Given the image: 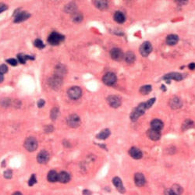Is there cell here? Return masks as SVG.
<instances>
[{
  "mask_svg": "<svg viewBox=\"0 0 195 195\" xmlns=\"http://www.w3.org/2000/svg\"><path fill=\"white\" fill-rule=\"evenodd\" d=\"M77 10V6H76L75 4H69V5H67L66 7H65V11L67 13H74Z\"/></svg>",
  "mask_w": 195,
  "mask_h": 195,
  "instance_id": "32",
  "label": "cell"
},
{
  "mask_svg": "<svg viewBox=\"0 0 195 195\" xmlns=\"http://www.w3.org/2000/svg\"><path fill=\"white\" fill-rule=\"evenodd\" d=\"M163 79L164 80H175L176 81H181L183 79V76L179 73H167L166 75H165L163 77Z\"/></svg>",
  "mask_w": 195,
  "mask_h": 195,
  "instance_id": "14",
  "label": "cell"
},
{
  "mask_svg": "<svg viewBox=\"0 0 195 195\" xmlns=\"http://www.w3.org/2000/svg\"><path fill=\"white\" fill-rule=\"evenodd\" d=\"M63 40H64V36L63 35H62V34L57 33V32H52L48 37V42L52 45H58Z\"/></svg>",
  "mask_w": 195,
  "mask_h": 195,
  "instance_id": "2",
  "label": "cell"
},
{
  "mask_svg": "<svg viewBox=\"0 0 195 195\" xmlns=\"http://www.w3.org/2000/svg\"><path fill=\"white\" fill-rule=\"evenodd\" d=\"M134 182L137 187H142L146 183V180L142 173H136L134 176Z\"/></svg>",
  "mask_w": 195,
  "mask_h": 195,
  "instance_id": "12",
  "label": "cell"
},
{
  "mask_svg": "<svg viewBox=\"0 0 195 195\" xmlns=\"http://www.w3.org/2000/svg\"><path fill=\"white\" fill-rule=\"evenodd\" d=\"M95 6L98 9H99L101 10H103L106 9L108 8V2L105 1V0H100V1H95L94 2Z\"/></svg>",
  "mask_w": 195,
  "mask_h": 195,
  "instance_id": "23",
  "label": "cell"
},
{
  "mask_svg": "<svg viewBox=\"0 0 195 195\" xmlns=\"http://www.w3.org/2000/svg\"><path fill=\"white\" fill-rule=\"evenodd\" d=\"M7 71H8V67H6V65H1L0 66V73L1 74L6 73Z\"/></svg>",
  "mask_w": 195,
  "mask_h": 195,
  "instance_id": "39",
  "label": "cell"
},
{
  "mask_svg": "<svg viewBox=\"0 0 195 195\" xmlns=\"http://www.w3.org/2000/svg\"><path fill=\"white\" fill-rule=\"evenodd\" d=\"M114 20L119 24H123L125 22L126 17L124 13L121 11H116L114 14Z\"/></svg>",
  "mask_w": 195,
  "mask_h": 195,
  "instance_id": "22",
  "label": "cell"
},
{
  "mask_svg": "<svg viewBox=\"0 0 195 195\" xmlns=\"http://www.w3.org/2000/svg\"><path fill=\"white\" fill-rule=\"evenodd\" d=\"M124 58H125V61L127 63H133L134 61H135V55H134V52H127L124 55Z\"/></svg>",
  "mask_w": 195,
  "mask_h": 195,
  "instance_id": "25",
  "label": "cell"
},
{
  "mask_svg": "<svg viewBox=\"0 0 195 195\" xmlns=\"http://www.w3.org/2000/svg\"><path fill=\"white\" fill-rule=\"evenodd\" d=\"M193 126H194V122H193V121H191V120H186V121H185L184 123H183V126H182V129H183L184 130H187V129H189V128H190V127H192Z\"/></svg>",
  "mask_w": 195,
  "mask_h": 195,
  "instance_id": "33",
  "label": "cell"
},
{
  "mask_svg": "<svg viewBox=\"0 0 195 195\" xmlns=\"http://www.w3.org/2000/svg\"><path fill=\"white\" fill-rule=\"evenodd\" d=\"M72 20L73 22L75 23H80L83 20V15L79 12H75L74 13H73Z\"/></svg>",
  "mask_w": 195,
  "mask_h": 195,
  "instance_id": "29",
  "label": "cell"
},
{
  "mask_svg": "<svg viewBox=\"0 0 195 195\" xmlns=\"http://www.w3.org/2000/svg\"><path fill=\"white\" fill-rule=\"evenodd\" d=\"M151 85H145V86H142L140 89V92L142 94V95H148L151 91Z\"/></svg>",
  "mask_w": 195,
  "mask_h": 195,
  "instance_id": "31",
  "label": "cell"
},
{
  "mask_svg": "<svg viewBox=\"0 0 195 195\" xmlns=\"http://www.w3.org/2000/svg\"><path fill=\"white\" fill-rule=\"evenodd\" d=\"M188 67H189L190 70H195V63H190V64L188 66Z\"/></svg>",
  "mask_w": 195,
  "mask_h": 195,
  "instance_id": "45",
  "label": "cell"
},
{
  "mask_svg": "<svg viewBox=\"0 0 195 195\" xmlns=\"http://www.w3.org/2000/svg\"><path fill=\"white\" fill-rule=\"evenodd\" d=\"M147 134H148V137L151 140H152V141H158L161 137V133H160V131L155 130L151 128L150 130H148V132H147Z\"/></svg>",
  "mask_w": 195,
  "mask_h": 195,
  "instance_id": "13",
  "label": "cell"
},
{
  "mask_svg": "<svg viewBox=\"0 0 195 195\" xmlns=\"http://www.w3.org/2000/svg\"><path fill=\"white\" fill-rule=\"evenodd\" d=\"M146 106H145V102H142L140 105H138L137 107H136L135 109L132 111L130 114V120L133 121V122H135L138 118H139L141 116L145 114V111H146Z\"/></svg>",
  "mask_w": 195,
  "mask_h": 195,
  "instance_id": "1",
  "label": "cell"
},
{
  "mask_svg": "<svg viewBox=\"0 0 195 195\" xmlns=\"http://www.w3.org/2000/svg\"><path fill=\"white\" fill-rule=\"evenodd\" d=\"M169 106L173 109H179V108H180L182 106V102L179 98L174 97L172 99H170Z\"/></svg>",
  "mask_w": 195,
  "mask_h": 195,
  "instance_id": "19",
  "label": "cell"
},
{
  "mask_svg": "<svg viewBox=\"0 0 195 195\" xmlns=\"http://www.w3.org/2000/svg\"><path fill=\"white\" fill-rule=\"evenodd\" d=\"M151 51H152V45L149 42H144L142 45H141L140 53L144 57H147L151 52Z\"/></svg>",
  "mask_w": 195,
  "mask_h": 195,
  "instance_id": "7",
  "label": "cell"
},
{
  "mask_svg": "<svg viewBox=\"0 0 195 195\" xmlns=\"http://www.w3.org/2000/svg\"><path fill=\"white\" fill-rule=\"evenodd\" d=\"M110 135V130L109 129H105L103 130H102L99 134L97 135L98 139L100 140H105L108 138Z\"/></svg>",
  "mask_w": 195,
  "mask_h": 195,
  "instance_id": "26",
  "label": "cell"
},
{
  "mask_svg": "<svg viewBox=\"0 0 195 195\" xmlns=\"http://www.w3.org/2000/svg\"><path fill=\"white\" fill-rule=\"evenodd\" d=\"M30 17H31V15L28 13H27V12H20V13H18L17 16H16L15 20H14V22H22V21H24L27 19H28Z\"/></svg>",
  "mask_w": 195,
  "mask_h": 195,
  "instance_id": "17",
  "label": "cell"
},
{
  "mask_svg": "<svg viewBox=\"0 0 195 195\" xmlns=\"http://www.w3.org/2000/svg\"><path fill=\"white\" fill-rule=\"evenodd\" d=\"M24 147L28 151H34L38 148V141L34 137L30 136L26 139L24 142Z\"/></svg>",
  "mask_w": 195,
  "mask_h": 195,
  "instance_id": "3",
  "label": "cell"
},
{
  "mask_svg": "<svg viewBox=\"0 0 195 195\" xmlns=\"http://www.w3.org/2000/svg\"><path fill=\"white\" fill-rule=\"evenodd\" d=\"M44 105H45V101L43 100V99H40V100L38 102V106L39 108H42V107H43Z\"/></svg>",
  "mask_w": 195,
  "mask_h": 195,
  "instance_id": "43",
  "label": "cell"
},
{
  "mask_svg": "<svg viewBox=\"0 0 195 195\" xmlns=\"http://www.w3.org/2000/svg\"><path fill=\"white\" fill-rule=\"evenodd\" d=\"M102 81H103L104 84H106V85L112 86L116 84L117 81L116 76L115 75V73H107L106 74L104 75Z\"/></svg>",
  "mask_w": 195,
  "mask_h": 195,
  "instance_id": "6",
  "label": "cell"
},
{
  "mask_svg": "<svg viewBox=\"0 0 195 195\" xmlns=\"http://www.w3.org/2000/svg\"><path fill=\"white\" fill-rule=\"evenodd\" d=\"M112 183L114 184V186L116 187V189L118 190V191L120 193H125V188L123 187V184L122 183V180H120L119 177H114L112 179Z\"/></svg>",
  "mask_w": 195,
  "mask_h": 195,
  "instance_id": "15",
  "label": "cell"
},
{
  "mask_svg": "<svg viewBox=\"0 0 195 195\" xmlns=\"http://www.w3.org/2000/svg\"><path fill=\"white\" fill-rule=\"evenodd\" d=\"M171 190L175 193L176 195H180L183 193V188L179 184H174L173 187H171Z\"/></svg>",
  "mask_w": 195,
  "mask_h": 195,
  "instance_id": "30",
  "label": "cell"
},
{
  "mask_svg": "<svg viewBox=\"0 0 195 195\" xmlns=\"http://www.w3.org/2000/svg\"><path fill=\"white\" fill-rule=\"evenodd\" d=\"M67 123L69 126L72 128H76L81 124V119L77 115L72 114L68 116L67 120Z\"/></svg>",
  "mask_w": 195,
  "mask_h": 195,
  "instance_id": "4",
  "label": "cell"
},
{
  "mask_svg": "<svg viewBox=\"0 0 195 195\" xmlns=\"http://www.w3.org/2000/svg\"><path fill=\"white\" fill-rule=\"evenodd\" d=\"M129 153H130V155L134 159H140L142 158L143 154L141 152V151L138 149L137 148H131L130 150L129 151Z\"/></svg>",
  "mask_w": 195,
  "mask_h": 195,
  "instance_id": "16",
  "label": "cell"
},
{
  "mask_svg": "<svg viewBox=\"0 0 195 195\" xmlns=\"http://www.w3.org/2000/svg\"><path fill=\"white\" fill-rule=\"evenodd\" d=\"M17 58H18V61L20 63H25L26 61L28 59H34V57L31 56H28V55H24V54H19L17 55Z\"/></svg>",
  "mask_w": 195,
  "mask_h": 195,
  "instance_id": "27",
  "label": "cell"
},
{
  "mask_svg": "<svg viewBox=\"0 0 195 195\" xmlns=\"http://www.w3.org/2000/svg\"><path fill=\"white\" fill-rule=\"evenodd\" d=\"M107 102L112 108H118L121 105V99L116 95H110L107 98Z\"/></svg>",
  "mask_w": 195,
  "mask_h": 195,
  "instance_id": "10",
  "label": "cell"
},
{
  "mask_svg": "<svg viewBox=\"0 0 195 195\" xmlns=\"http://www.w3.org/2000/svg\"><path fill=\"white\" fill-rule=\"evenodd\" d=\"M3 80H4L3 75V74H1V73H0V83H2V82L3 81Z\"/></svg>",
  "mask_w": 195,
  "mask_h": 195,
  "instance_id": "48",
  "label": "cell"
},
{
  "mask_svg": "<svg viewBox=\"0 0 195 195\" xmlns=\"http://www.w3.org/2000/svg\"><path fill=\"white\" fill-rule=\"evenodd\" d=\"M56 74L55 75L56 76H58V77H59L62 78V76H63L66 73V72H67V70H66V68L65 67H63V66H62V65H59L58 67H56Z\"/></svg>",
  "mask_w": 195,
  "mask_h": 195,
  "instance_id": "28",
  "label": "cell"
},
{
  "mask_svg": "<svg viewBox=\"0 0 195 195\" xmlns=\"http://www.w3.org/2000/svg\"><path fill=\"white\" fill-rule=\"evenodd\" d=\"M58 108H54V109L52 110V112H51V118H52L53 120H56V118L58 117Z\"/></svg>",
  "mask_w": 195,
  "mask_h": 195,
  "instance_id": "34",
  "label": "cell"
},
{
  "mask_svg": "<svg viewBox=\"0 0 195 195\" xmlns=\"http://www.w3.org/2000/svg\"><path fill=\"white\" fill-rule=\"evenodd\" d=\"M38 162L41 164H45L49 160V154L46 151H40L37 156Z\"/></svg>",
  "mask_w": 195,
  "mask_h": 195,
  "instance_id": "11",
  "label": "cell"
},
{
  "mask_svg": "<svg viewBox=\"0 0 195 195\" xmlns=\"http://www.w3.org/2000/svg\"><path fill=\"white\" fill-rule=\"evenodd\" d=\"M10 103V100L9 98H3L1 102V105L3 106H8Z\"/></svg>",
  "mask_w": 195,
  "mask_h": 195,
  "instance_id": "41",
  "label": "cell"
},
{
  "mask_svg": "<svg viewBox=\"0 0 195 195\" xmlns=\"http://www.w3.org/2000/svg\"><path fill=\"white\" fill-rule=\"evenodd\" d=\"M83 194H84V195H91V191H89L88 190H84V191H83Z\"/></svg>",
  "mask_w": 195,
  "mask_h": 195,
  "instance_id": "46",
  "label": "cell"
},
{
  "mask_svg": "<svg viewBox=\"0 0 195 195\" xmlns=\"http://www.w3.org/2000/svg\"><path fill=\"white\" fill-rule=\"evenodd\" d=\"M34 45H35L37 48H41V49L45 48V45L43 44V42H42V40H40V39H37V40H35V42H34Z\"/></svg>",
  "mask_w": 195,
  "mask_h": 195,
  "instance_id": "35",
  "label": "cell"
},
{
  "mask_svg": "<svg viewBox=\"0 0 195 195\" xmlns=\"http://www.w3.org/2000/svg\"><path fill=\"white\" fill-rule=\"evenodd\" d=\"M165 195H176V194L175 193L173 192V190H171V188H170V189L166 190L165 191Z\"/></svg>",
  "mask_w": 195,
  "mask_h": 195,
  "instance_id": "42",
  "label": "cell"
},
{
  "mask_svg": "<svg viewBox=\"0 0 195 195\" xmlns=\"http://www.w3.org/2000/svg\"><path fill=\"white\" fill-rule=\"evenodd\" d=\"M110 56H111V58L116 61H120L124 58V54H123V51L118 48H112L110 51Z\"/></svg>",
  "mask_w": 195,
  "mask_h": 195,
  "instance_id": "8",
  "label": "cell"
},
{
  "mask_svg": "<svg viewBox=\"0 0 195 195\" xmlns=\"http://www.w3.org/2000/svg\"><path fill=\"white\" fill-rule=\"evenodd\" d=\"M70 176L67 172H61L58 176V181L63 184H67L70 181Z\"/></svg>",
  "mask_w": 195,
  "mask_h": 195,
  "instance_id": "20",
  "label": "cell"
},
{
  "mask_svg": "<svg viewBox=\"0 0 195 195\" xmlns=\"http://www.w3.org/2000/svg\"><path fill=\"white\" fill-rule=\"evenodd\" d=\"M163 123H162V120H158V119H155V120H153L151 122V129H154L155 130L160 131L163 128Z\"/></svg>",
  "mask_w": 195,
  "mask_h": 195,
  "instance_id": "18",
  "label": "cell"
},
{
  "mask_svg": "<svg viewBox=\"0 0 195 195\" xmlns=\"http://www.w3.org/2000/svg\"><path fill=\"white\" fill-rule=\"evenodd\" d=\"M6 9H7V6L6 5H4V4H1L0 5V13H3V11H5Z\"/></svg>",
  "mask_w": 195,
  "mask_h": 195,
  "instance_id": "44",
  "label": "cell"
},
{
  "mask_svg": "<svg viewBox=\"0 0 195 195\" xmlns=\"http://www.w3.org/2000/svg\"><path fill=\"white\" fill-rule=\"evenodd\" d=\"M58 174L56 173V171L52 170L49 173H48V180L51 183H54V182L58 181Z\"/></svg>",
  "mask_w": 195,
  "mask_h": 195,
  "instance_id": "24",
  "label": "cell"
},
{
  "mask_svg": "<svg viewBox=\"0 0 195 195\" xmlns=\"http://www.w3.org/2000/svg\"><path fill=\"white\" fill-rule=\"evenodd\" d=\"M6 62L8 63L9 64H10L11 66H13V67H16L17 65V63H18V62H17L15 58H9V59L6 60Z\"/></svg>",
  "mask_w": 195,
  "mask_h": 195,
  "instance_id": "38",
  "label": "cell"
},
{
  "mask_svg": "<svg viewBox=\"0 0 195 195\" xmlns=\"http://www.w3.org/2000/svg\"><path fill=\"white\" fill-rule=\"evenodd\" d=\"M176 3H180V4H183V5H184V4H186V3H187L188 2H187V1H177Z\"/></svg>",
  "mask_w": 195,
  "mask_h": 195,
  "instance_id": "47",
  "label": "cell"
},
{
  "mask_svg": "<svg viewBox=\"0 0 195 195\" xmlns=\"http://www.w3.org/2000/svg\"><path fill=\"white\" fill-rule=\"evenodd\" d=\"M36 183L37 179L36 177H35V175H32L31 178H30V180H29V183H28L29 186H33V185H34Z\"/></svg>",
  "mask_w": 195,
  "mask_h": 195,
  "instance_id": "37",
  "label": "cell"
},
{
  "mask_svg": "<svg viewBox=\"0 0 195 195\" xmlns=\"http://www.w3.org/2000/svg\"><path fill=\"white\" fill-rule=\"evenodd\" d=\"M13 195H22V194L20 192H15Z\"/></svg>",
  "mask_w": 195,
  "mask_h": 195,
  "instance_id": "49",
  "label": "cell"
},
{
  "mask_svg": "<svg viewBox=\"0 0 195 195\" xmlns=\"http://www.w3.org/2000/svg\"><path fill=\"white\" fill-rule=\"evenodd\" d=\"M13 176V173H12L11 170H6V172L4 173V177L6 179H10Z\"/></svg>",
  "mask_w": 195,
  "mask_h": 195,
  "instance_id": "40",
  "label": "cell"
},
{
  "mask_svg": "<svg viewBox=\"0 0 195 195\" xmlns=\"http://www.w3.org/2000/svg\"><path fill=\"white\" fill-rule=\"evenodd\" d=\"M68 95L69 97L71 98V99H73V100H77L78 98H80L82 95V91L81 89L77 86L72 87H70V89L68 90Z\"/></svg>",
  "mask_w": 195,
  "mask_h": 195,
  "instance_id": "5",
  "label": "cell"
},
{
  "mask_svg": "<svg viewBox=\"0 0 195 195\" xmlns=\"http://www.w3.org/2000/svg\"><path fill=\"white\" fill-rule=\"evenodd\" d=\"M165 41L169 45H175L179 42V37L176 34H169L167 36Z\"/></svg>",
  "mask_w": 195,
  "mask_h": 195,
  "instance_id": "21",
  "label": "cell"
},
{
  "mask_svg": "<svg viewBox=\"0 0 195 195\" xmlns=\"http://www.w3.org/2000/svg\"><path fill=\"white\" fill-rule=\"evenodd\" d=\"M155 98H151V99H149L148 101H147L146 102H145L147 109H149V108H151V106H153V104L155 103Z\"/></svg>",
  "mask_w": 195,
  "mask_h": 195,
  "instance_id": "36",
  "label": "cell"
},
{
  "mask_svg": "<svg viewBox=\"0 0 195 195\" xmlns=\"http://www.w3.org/2000/svg\"><path fill=\"white\" fill-rule=\"evenodd\" d=\"M48 83L50 84V86L52 88L55 90L58 89L60 86L63 84V80L61 77H59L58 76H54L52 78H50V80L48 81Z\"/></svg>",
  "mask_w": 195,
  "mask_h": 195,
  "instance_id": "9",
  "label": "cell"
}]
</instances>
